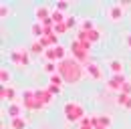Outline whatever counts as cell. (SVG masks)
<instances>
[{"mask_svg": "<svg viewBox=\"0 0 131 129\" xmlns=\"http://www.w3.org/2000/svg\"><path fill=\"white\" fill-rule=\"evenodd\" d=\"M127 83V79L123 77V75H113L109 83H107V87L111 89V91H117V93H121V89H123V85Z\"/></svg>", "mask_w": 131, "mask_h": 129, "instance_id": "277c9868", "label": "cell"}, {"mask_svg": "<svg viewBox=\"0 0 131 129\" xmlns=\"http://www.w3.org/2000/svg\"><path fill=\"white\" fill-rule=\"evenodd\" d=\"M57 40H59V36L52 32V34H45L38 42H40V45L45 47V50H47V48H54V47H57Z\"/></svg>", "mask_w": 131, "mask_h": 129, "instance_id": "52a82bcc", "label": "cell"}, {"mask_svg": "<svg viewBox=\"0 0 131 129\" xmlns=\"http://www.w3.org/2000/svg\"><path fill=\"white\" fill-rule=\"evenodd\" d=\"M49 81H50V85H54V87H61L63 89V83H65V79L57 73V75H52V77H49Z\"/></svg>", "mask_w": 131, "mask_h": 129, "instance_id": "d6986e66", "label": "cell"}, {"mask_svg": "<svg viewBox=\"0 0 131 129\" xmlns=\"http://www.w3.org/2000/svg\"><path fill=\"white\" fill-rule=\"evenodd\" d=\"M45 73H49V77L59 73V63H45Z\"/></svg>", "mask_w": 131, "mask_h": 129, "instance_id": "5bb4252c", "label": "cell"}, {"mask_svg": "<svg viewBox=\"0 0 131 129\" xmlns=\"http://www.w3.org/2000/svg\"><path fill=\"white\" fill-rule=\"evenodd\" d=\"M131 95H125V93H117V105H121V107H125V103H127V99Z\"/></svg>", "mask_w": 131, "mask_h": 129, "instance_id": "ffe728a7", "label": "cell"}, {"mask_svg": "<svg viewBox=\"0 0 131 129\" xmlns=\"http://www.w3.org/2000/svg\"><path fill=\"white\" fill-rule=\"evenodd\" d=\"M0 81H2V87H8V83H10V71L4 67L2 69V73H0Z\"/></svg>", "mask_w": 131, "mask_h": 129, "instance_id": "ac0fdd59", "label": "cell"}, {"mask_svg": "<svg viewBox=\"0 0 131 129\" xmlns=\"http://www.w3.org/2000/svg\"><path fill=\"white\" fill-rule=\"evenodd\" d=\"M127 45H129V47H131V34H129V36H127Z\"/></svg>", "mask_w": 131, "mask_h": 129, "instance_id": "f546056e", "label": "cell"}, {"mask_svg": "<svg viewBox=\"0 0 131 129\" xmlns=\"http://www.w3.org/2000/svg\"><path fill=\"white\" fill-rule=\"evenodd\" d=\"M65 24H67V28L71 30V28H73V26L77 24V18H67V20H65Z\"/></svg>", "mask_w": 131, "mask_h": 129, "instance_id": "484cf974", "label": "cell"}, {"mask_svg": "<svg viewBox=\"0 0 131 129\" xmlns=\"http://www.w3.org/2000/svg\"><path fill=\"white\" fill-rule=\"evenodd\" d=\"M107 14H109L111 20H121V18H123V4L119 2V4L109 6V8H107Z\"/></svg>", "mask_w": 131, "mask_h": 129, "instance_id": "5b68a950", "label": "cell"}, {"mask_svg": "<svg viewBox=\"0 0 131 129\" xmlns=\"http://www.w3.org/2000/svg\"><path fill=\"white\" fill-rule=\"evenodd\" d=\"M0 14H2V18H6L8 14H12V8H8L6 4H2V10H0Z\"/></svg>", "mask_w": 131, "mask_h": 129, "instance_id": "d4e9b609", "label": "cell"}, {"mask_svg": "<svg viewBox=\"0 0 131 129\" xmlns=\"http://www.w3.org/2000/svg\"><path fill=\"white\" fill-rule=\"evenodd\" d=\"M99 38H101V32L95 28V30H91V32H87V42L89 45H93V42H97Z\"/></svg>", "mask_w": 131, "mask_h": 129, "instance_id": "e0dca14e", "label": "cell"}, {"mask_svg": "<svg viewBox=\"0 0 131 129\" xmlns=\"http://www.w3.org/2000/svg\"><path fill=\"white\" fill-rule=\"evenodd\" d=\"M47 89H49V91L52 93V95H59V93H61V87H54V85H49Z\"/></svg>", "mask_w": 131, "mask_h": 129, "instance_id": "83f0119b", "label": "cell"}, {"mask_svg": "<svg viewBox=\"0 0 131 129\" xmlns=\"http://www.w3.org/2000/svg\"><path fill=\"white\" fill-rule=\"evenodd\" d=\"M69 28H67V24L63 22V24H54V34L59 36V34H63V32H67Z\"/></svg>", "mask_w": 131, "mask_h": 129, "instance_id": "603a6c76", "label": "cell"}, {"mask_svg": "<svg viewBox=\"0 0 131 129\" xmlns=\"http://www.w3.org/2000/svg\"><path fill=\"white\" fill-rule=\"evenodd\" d=\"M87 73H89V75H91L95 81L101 79V69H99L95 63H89V64H87Z\"/></svg>", "mask_w": 131, "mask_h": 129, "instance_id": "8fae6325", "label": "cell"}, {"mask_svg": "<svg viewBox=\"0 0 131 129\" xmlns=\"http://www.w3.org/2000/svg\"><path fill=\"white\" fill-rule=\"evenodd\" d=\"M2 99H6V101H10V103H16V89L14 87H2Z\"/></svg>", "mask_w": 131, "mask_h": 129, "instance_id": "ba28073f", "label": "cell"}, {"mask_svg": "<svg viewBox=\"0 0 131 129\" xmlns=\"http://www.w3.org/2000/svg\"><path fill=\"white\" fill-rule=\"evenodd\" d=\"M34 14H36V20L42 24L45 20H49V18H50L52 12L49 10V6H36V8H34Z\"/></svg>", "mask_w": 131, "mask_h": 129, "instance_id": "8992f818", "label": "cell"}, {"mask_svg": "<svg viewBox=\"0 0 131 129\" xmlns=\"http://www.w3.org/2000/svg\"><path fill=\"white\" fill-rule=\"evenodd\" d=\"M30 50H32V52H36V55H45V47H42V45H40L38 40L34 42L32 47H30Z\"/></svg>", "mask_w": 131, "mask_h": 129, "instance_id": "44dd1931", "label": "cell"}, {"mask_svg": "<svg viewBox=\"0 0 131 129\" xmlns=\"http://www.w3.org/2000/svg\"><path fill=\"white\" fill-rule=\"evenodd\" d=\"M67 8H69V2H67V0H61V2H57V4H54V10H61V12H65Z\"/></svg>", "mask_w": 131, "mask_h": 129, "instance_id": "7402d4cb", "label": "cell"}, {"mask_svg": "<svg viewBox=\"0 0 131 129\" xmlns=\"http://www.w3.org/2000/svg\"><path fill=\"white\" fill-rule=\"evenodd\" d=\"M20 111H22L20 103H10V105H8V109H6V113L10 115V119H16V117H22V115H20Z\"/></svg>", "mask_w": 131, "mask_h": 129, "instance_id": "9c48e42d", "label": "cell"}, {"mask_svg": "<svg viewBox=\"0 0 131 129\" xmlns=\"http://www.w3.org/2000/svg\"><path fill=\"white\" fill-rule=\"evenodd\" d=\"M50 20H52L54 24H63L67 18H65V14H63L61 10H52V14H50Z\"/></svg>", "mask_w": 131, "mask_h": 129, "instance_id": "4fadbf2b", "label": "cell"}, {"mask_svg": "<svg viewBox=\"0 0 131 129\" xmlns=\"http://www.w3.org/2000/svg\"><path fill=\"white\" fill-rule=\"evenodd\" d=\"M59 75L69 83H79L83 79V67L77 59H65L59 63Z\"/></svg>", "mask_w": 131, "mask_h": 129, "instance_id": "6da1fadb", "label": "cell"}, {"mask_svg": "<svg viewBox=\"0 0 131 129\" xmlns=\"http://www.w3.org/2000/svg\"><path fill=\"white\" fill-rule=\"evenodd\" d=\"M30 64V57H28V52L26 50H22V61H20V67H28Z\"/></svg>", "mask_w": 131, "mask_h": 129, "instance_id": "cb8c5ba5", "label": "cell"}, {"mask_svg": "<svg viewBox=\"0 0 131 129\" xmlns=\"http://www.w3.org/2000/svg\"><path fill=\"white\" fill-rule=\"evenodd\" d=\"M30 32H32V36L36 38V40H40V38L45 36V26H42L40 22H34L32 28H30Z\"/></svg>", "mask_w": 131, "mask_h": 129, "instance_id": "30bf717a", "label": "cell"}, {"mask_svg": "<svg viewBox=\"0 0 131 129\" xmlns=\"http://www.w3.org/2000/svg\"><path fill=\"white\" fill-rule=\"evenodd\" d=\"M81 30H85V32L95 30V22H93L91 18H85V20H81Z\"/></svg>", "mask_w": 131, "mask_h": 129, "instance_id": "9a60e30c", "label": "cell"}, {"mask_svg": "<svg viewBox=\"0 0 131 129\" xmlns=\"http://www.w3.org/2000/svg\"><path fill=\"white\" fill-rule=\"evenodd\" d=\"M91 48V45L89 42H81V40H73V45H71V52H73V59H77L79 63L81 61H85L87 57H89V50Z\"/></svg>", "mask_w": 131, "mask_h": 129, "instance_id": "3957f363", "label": "cell"}, {"mask_svg": "<svg viewBox=\"0 0 131 129\" xmlns=\"http://www.w3.org/2000/svg\"><path fill=\"white\" fill-rule=\"evenodd\" d=\"M109 69H111V73H113V75H123V63H121V61H117V59L109 63Z\"/></svg>", "mask_w": 131, "mask_h": 129, "instance_id": "7c38bea8", "label": "cell"}, {"mask_svg": "<svg viewBox=\"0 0 131 129\" xmlns=\"http://www.w3.org/2000/svg\"><path fill=\"white\" fill-rule=\"evenodd\" d=\"M65 117L69 123H79L83 117H85V109H83L81 103H77V101H69L65 103Z\"/></svg>", "mask_w": 131, "mask_h": 129, "instance_id": "7a4b0ae2", "label": "cell"}, {"mask_svg": "<svg viewBox=\"0 0 131 129\" xmlns=\"http://www.w3.org/2000/svg\"><path fill=\"white\" fill-rule=\"evenodd\" d=\"M121 93H125V95H131V83L127 81L125 85H123V89H121Z\"/></svg>", "mask_w": 131, "mask_h": 129, "instance_id": "4316f807", "label": "cell"}, {"mask_svg": "<svg viewBox=\"0 0 131 129\" xmlns=\"http://www.w3.org/2000/svg\"><path fill=\"white\" fill-rule=\"evenodd\" d=\"M125 109H127V111H131V97L127 99V103H125Z\"/></svg>", "mask_w": 131, "mask_h": 129, "instance_id": "f1b7e54d", "label": "cell"}, {"mask_svg": "<svg viewBox=\"0 0 131 129\" xmlns=\"http://www.w3.org/2000/svg\"><path fill=\"white\" fill-rule=\"evenodd\" d=\"M10 127H12V129H24V127H26V121H24L22 117L10 119Z\"/></svg>", "mask_w": 131, "mask_h": 129, "instance_id": "2e32d148", "label": "cell"}]
</instances>
